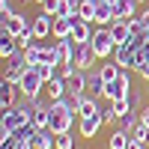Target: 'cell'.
Instances as JSON below:
<instances>
[{"label": "cell", "instance_id": "cell-34", "mask_svg": "<svg viewBox=\"0 0 149 149\" xmlns=\"http://www.w3.org/2000/svg\"><path fill=\"white\" fill-rule=\"evenodd\" d=\"M140 122H143V125H149V104L140 110Z\"/></svg>", "mask_w": 149, "mask_h": 149}, {"label": "cell", "instance_id": "cell-26", "mask_svg": "<svg viewBox=\"0 0 149 149\" xmlns=\"http://www.w3.org/2000/svg\"><path fill=\"white\" fill-rule=\"evenodd\" d=\"M95 6H98V0H81V18L93 24V18H95Z\"/></svg>", "mask_w": 149, "mask_h": 149}, {"label": "cell", "instance_id": "cell-30", "mask_svg": "<svg viewBox=\"0 0 149 149\" xmlns=\"http://www.w3.org/2000/svg\"><path fill=\"white\" fill-rule=\"evenodd\" d=\"M128 104H131L134 113H140V110H143V93H140V90H131V93H128Z\"/></svg>", "mask_w": 149, "mask_h": 149}, {"label": "cell", "instance_id": "cell-14", "mask_svg": "<svg viewBox=\"0 0 149 149\" xmlns=\"http://www.w3.org/2000/svg\"><path fill=\"white\" fill-rule=\"evenodd\" d=\"M113 15H116V21H131L137 15V0H119L113 6Z\"/></svg>", "mask_w": 149, "mask_h": 149}, {"label": "cell", "instance_id": "cell-21", "mask_svg": "<svg viewBox=\"0 0 149 149\" xmlns=\"http://www.w3.org/2000/svg\"><path fill=\"white\" fill-rule=\"evenodd\" d=\"M128 143H131V134L122 128H113V134L107 137V149H128Z\"/></svg>", "mask_w": 149, "mask_h": 149}, {"label": "cell", "instance_id": "cell-17", "mask_svg": "<svg viewBox=\"0 0 149 149\" xmlns=\"http://www.w3.org/2000/svg\"><path fill=\"white\" fill-rule=\"evenodd\" d=\"M110 33H113V42H116V45H119V42H128L131 36H134L131 21H113V24H110Z\"/></svg>", "mask_w": 149, "mask_h": 149}, {"label": "cell", "instance_id": "cell-7", "mask_svg": "<svg viewBox=\"0 0 149 149\" xmlns=\"http://www.w3.org/2000/svg\"><path fill=\"white\" fill-rule=\"evenodd\" d=\"M72 21H74V27H72V36H69V39L74 42V45H86V42H90L93 39V27H90V21H84V18H78V15H72Z\"/></svg>", "mask_w": 149, "mask_h": 149}, {"label": "cell", "instance_id": "cell-19", "mask_svg": "<svg viewBox=\"0 0 149 149\" xmlns=\"http://www.w3.org/2000/svg\"><path fill=\"white\" fill-rule=\"evenodd\" d=\"M15 51H21V48H18V42H15V36H9L6 30H0V57H3V60H9Z\"/></svg>", "mask_w": 149, "mask_h": 149}, {"label": "cell", "instance_id": "cell-13", "mask_svg": "<svg viewBox=\"0 0 149 149\" xmlns=\"http://www.w3.org/2000/svg\"><path fill=\"white\" fill-rule=\"evenodd\" d=\"M66 84H69V95H74V98H84L86 95V72L84 69H78V74L69 78Z\"/></svg>", "mask_w": 149, "mask_h": 149}, {"label": "cell", "instance_id": "cell-36", "mask_svg": "<svg viewBox=\"0 0 149 149\" xmlns=\"http://www.w3.org/2000/svg\"><path fill=\"white\" fill-rule=\"evenodd\" d=\"M128 149H146V143H140V140H131V143H128Z\"/></svg>", "mask_w": 149, "mask_h": 149}, {"label": "cell", "instance_id": "cell-2", "mask_svg": "<svg viewBox=\"0 0 149 149\" xmlns=\"http://www.w3.org/2000/svg\"><path fill=\"white\" fill-rule=\"evenodd\" d=\"M27 122H30V104H15V107L3 110V119H0V131L15 134L21 125H27Z\"/></svg>", "mask_w": 149, "mask_h": 149}, {"label": "cell", "instance_id": "cell-12", "mask_svg": "<svg viewBox=\"0 0 149 149\" xmlns=\"http://www.w3.org/2000/svg\"><path fill=\"white\" fill-rule=\"evenodd\" d=\"M113 21H116V15H113V3H104V0H98L93 24H98V27H110Z\"/></svg>", "mask_w": 149, "mask_h": 149}, {"label": "cell", "instance_id": "cell-25", "mask_svg": "<svg viewBox=\"0 0 149 149\" xmlns=\"http://www.w3.org/2000/svg\"><path fill=\"white\" fill-rule=\"evenodd\" d=\"M15 42H18V48H21V51H27V48H30V45H36L39 39H36V33H33V27H27V30H24L21 36H15Z\"/></svg>", "mask_w": 149, "mask_h": 149}, {"label": "cell", "instance_id": "cell-18", "mask_svg": "<svg viewBox=\"0 0 149 149\" xmlns=\"http://www.w3.org/2000/svg\"><path fill=\"white\" fill-rule=\"evenodd\" d=\"M45 86H48V95H51V102H60V98H66V95H69V84L60 78V74H57L54 81H48Z\"/></svg>", "mask_w": 149, "mask_h": 149}, {"label": "cell", "instance_id": "cell-37", "mask_svg": "<svg viewBox=\"0 0 149 149\" xmlns=\"http://www.w3.org/2000/svg\"><path fill=\"white\" fill-rule=\"evenodd\" d=\"M33 3H45V0H33Z\"/></svg>", "mask_w": 149, "mask_h": 149}, {"label": "cell", "instance_id": "cell-22", "mask_svg": "<svg viewBox=\"0 0 149 149\" xmlns=\"http://www.w3.org/2000/svg\"><path fill=\"white\" fill-rule=\"evenodd\" d=\"M72 27H74V21L72 18H54V39H69L72 36Z\"/></svg>", "mask_w": 149, "mask_h": 149}, {"label": "cell", "instance_id": "cell-24", "mask_svg": "<svg viewBox=\"0 0 149 149\" xmlns=\"http://www.w3.org/2000/svg\"><path fill=\"white\" fill-rule=\"evenodd\" d=\"M137 122H140V113H125V116H119V119L113 122V125L131 134V131H134V125H137Z\"/></svg>", "mask_w": 149, "mask_h": 149}, {"label": "cell", "instance_id": "cell-4", "mask_svg": "<svg viewBox=\"0 0 149 149\" xmlns=\"http://www.w3.org/2000/svg\"><path fill=\"white\" fill-rule=\"evenodd\" d=\"M131 90H134V86H131V69H122V74H119V78L107 84L104 98H107V102H116V98H128V93H131Z\"/></svg>", "mask_w": 149, "mask_h": 149}, {"label": "cell", "instance_id": "cell-10", "mask_svg": "<svg viewBox=\"0 0 149 149\" xmlns=\"http://www.w3.org/2000/svg\"><path fill=\"white\" fill-rule=\"evenodd\" d=\"M95 60H98V57H95V51H93V45H90V42H86V45H78V51H74V66H78V69L90 72Z\"/></svg>", "mask_w": 149, "mask_h": 149}, {"label": "cell", "instance_id": "cell-31", "mask_svg": "<svg viewBox=\"0 0 149 149\" xmlns=\"http://www.w3.org/2000/svg\"><path fill=\"white\" fill-rule=\"evenodd\" d=\"M57 74H60L63 81H69V78L78 74V66H74V63H60V66H57Z\"/></svg>", "mask_w": 149, "mask_h": 149}, {"label": "cell", "instance_id": "cell-38", "mask_svg": "<svg viewBox=\"0 0 149 149\" xmlns=\"http://www.w3.org/2000/svg\"><path fill=\"white\" fill-rule=\"evenodd\" d=\"M146 86H149V78H146Z\"/></svg>", "mask_w": 149, "mask_h": 149}, {"label": "cell", "instance_id": "cell-9", "mask_svg": "<svg viewBox=\"0 0 149 149\" xmlns=\"http://www.w3.org/2000/svg\"><path fill=\"white\" fill-rule=\"evenodd\" d=\"M30 27V21L21 15V12H15V15H6L3 21H0V30H6L9 36H21L24 30Z\"/></svg>", "mask_w": 149, "mask_h": 149}, {"label": "cell", "instance_id": "cell-11", "mask_svg": "<svg viewBox=\"0 0 149 149\" xmlns=\"http://www.w3.org/2000/svg\"><path fill=\"white\" fill-rule=\"evenodd\" d=\"M104 90H107V81L102 78V72H86V95H93V98H98V95H104Z\"/></svg>", "mask_w": 149, "mask_h": 149}, {"label": "cell", "instance_id": "cell-3", "mask_svg": "<svg viewBox=\"0 0 149 149\" xmlns=\"http://www.w3.org/2000/svg\"><path fill=\"white\" fill-rule=\"evenodd\" d=\"M90 45H93V51H95V57H98V60L113 57V48H116V42H113V33H110V27H98V30L93 33Z\"/></svg>", "mask_w": 149, "mask_h": 149}, {"label": "cell", "instance_id": "cell-6", "mask_svg": "<svg viewBox=\"0 0 149 149\" xmlns=\"http://www.w3.org/2000/svg\"><path fill=\"white\" fill-rule=\"evenodd\" d=\"M42 86H45V81H42L33 69H27V72H24V78L18 81V90H21V95H24V98H39Z\"/></svg>", "mask_w": 149, "mask_h": 149}, {"label": "cell", "instance_id": "cell-5", "mask_svg": "<svg viewBox=\"0 0 149 149\" xmlns=\"http://www.w3.org/2000/svg\"><path fill=\"white\" fill-rule=\"evenodd\" d=\"M3 63H6L3 81H9V84H18V81L24 78V72L30 69V63H27V57H24V51H15L9 60H3Z\"/></svg>", "mask_w": 149, "mask_h": 149}, {"label": "cell", "instance_id": "cell-15", "mask_svg": "<svg viewBox=\"0 0 149 149\" xmlns=\"http://www.w3.org/2000/svg\"><path fill=\"white\" fill-rule=\"evenodd\" d=\"M15 86H18V84L0 81V110H9V107H15Z\"/></svg>", "mask_w": 149, "mask_h": 149}, {"label": "cell", "instance_id": "cell-28", "mask_svg": "<svg viewBox=\"0 0 149 149\" xmlns=\"http://www.w3.org/2000/svg\"><path fill=\"white\" fill-rule=\"evenodd\" d=\"M110 107H113L116 119H119V116H125V113H134V110H131V104H128V98H116V102H110Z\"/></svg>", "mask_w": 149, "mask_h": 149}, {"label": "cell", "instance_id": "cell-8", "mask_svg": "<svg viewBox=\"0 0 149 149\" xmlns=\"http://www.w3.org/2000/svg\"><path fill=\"white\" fill-rule=\"evenodd\" d=\"M30 27L36 33V39H48V36L54 33V15H45V12H39V15H33Z\"/></svg>", "mask_w": 149, "mask_h": 149}, {"label": "cell", "instance_id": "cell-27", "mask_svg": "<svg viewBox=\"0 0 149 149\" xmlns=\"http://www.w3.org/2000/svg\"><path fill=\"white\" fill-rule=\"evenodd\" d=\"M42 48H45V45H39V42H36V45H30L27 51H24V57H27V63H30V66L42 63Z\"/></svg>", "mask_w": 149, "mask_h": 149}, {"label": "cell", "instance_id": "cell-32", "mask_svg": "<svg viewBox=\"0 0 149 149\" xmlns=\"http://www.w3.org/2000/svg\"><path fill=\"white\" fill-rule=\"evenodd\" d=\"M57 149H74V134H72V131L57 134Z\"/></svg>", "mask_w": 149, "mask_h": 149}, {"label": "cell", "instance_id": "cell-23", "mask_svg": "<svg viewBox=\"0 0 149 149\" xmlns=\"http://www.w3.org/2000/svg\"><path fill=\"white\" fill-rule=\"evenodd\" d=\"M33 149H57V134L48 131V128H42L39 137H36V143H33Z\"/></svg>", "mask_w": 149, "mask_h": 149}, {"label": "cell", "instance_id": "cell-1", "mask_svg": "<svg viewBox=\"0 0 149 149\" xmlns=\"http://www.w3.org/2000/svg\"><path fill=\"white\" fill-rule=\"evenodd\" d=\"M74 116H78V113H74V110H69L66 98L51 102V122H48V131H54V134H66V131H72Z\"/></svg>", "mask_w": 149, "mask_h": 149}, {"label": "cell", "instance_id": "cell-29", "mask_svg": "<svg viewBox=\"0 0 149 149\" xmlns=\"http://www.w3.org/2000/svg\"><path fill=\"white\" fill-rule=\"evenodd\" d=\"M131 140H140V143H146V146H149V125L137 122V125H134V131H131Z\"/></svg>", "mask_w": 149, "mask_h": 149}, {"label": "cell", "instance_id": "cell-20", "mask_svg": "<svg viewBox=\"0 0 149 149\" xmlns=\"http://www.w3.org/2000/svg\"><path fill=\"white\" fill-rule=\"evenodd\" d=\"M98 113V102L93 95H84L78 102V119H86V116H95Z\"/></svg>", "mask_w": 149, "mask_h": 149}, {"label": "cell", "instance_id": "cell-35", "mask_svg": "<svg viewBox=\"0 0 149 149\" xmlns=\"http://www.w3.org/2000/svg\"><path fill=\"white\" fill-rule=\"evenodd\" d=\"M15 149H33L30 140H15Z\"/></svg>", "mask_w": 149, "mask_h": 149}, {"label": "cell", "instance_id": "cell-33", "mask_svg": "<svg viewBox=\"0 0 149 149\" xmlns=\"http://www.w3.org/2000/svg\"><path fill=\"white\" fill-rule=\"evenodd\" d=\"M0 15H15V6H12V0H0Z\"/></svg>", "mask_w": 149, "mask_h": 149}, {"label": "cell", "instance_id": "cell-16", "mask_svg": "<svg viewBox=\"0 0 149 149\" xmlns=\"http://www.w3.org/2000/svg\"><path fill=\"white\" fill-rule=\"evenodd\" d=\"M102 125H104V119L102 116H86V119H81V137H95L98 131H102Z\"/></svg>", "mask_w": 149, "mask_h": 149}]
</instances>
